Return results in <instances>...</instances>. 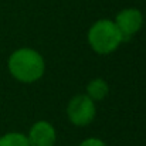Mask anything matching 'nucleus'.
I'll return each mask as SVG.
<instances>
[{
    "instance_id": "obj_6",
    "label": "nucleus",
    "mask_w": 146,
    "mask_h": 146,
    "mask_svg": "<svg viewBox=\"0 0 146 146\" xmlns=\"http://www.w3.org/2000/svg\"><path fill=\"white\" fill-rule=\"evenodd\" d=\"M87 91H88V97L91 98L92 101H101L108 94V85H106V82L104 80L97 78V80L90 82Z\"/></svg>"
},
{
    "instance_id": "obj_1",
    "label": "nucleus",
    "mask_w": 146,
    "mask_h": 146,
    "mask_svg": "<svg viewBox=\"0 0 146 146\" xmlns=\"http://www.w3.org/2000/svg\"><path fill=\"white\" fill-rule=\"evenodd\" d=\"M9 70L19 81L33 82L44 74V60L34 50H17L10 55Z\"/></svg>"
},
{
    "instance_id": "obj_8",
    "label": "nucleus",
    "mask_w": 146,
    "mask_h": 146,
    "mask_svg": "<svg viewBox=\"0 0 146 146\" xmlns=\"http://www.w3.org/2000/svg\"><path fill=\"white\" fill-rule=\"evenodd\" d=\"M80 146H105V143L99 139H95V138H91V139H87L84 141Z\"/></svg>"
},
{
    "instance_id": "obj_7",
    "label": "nucleus",
    "mask_w": 146,
    "mask_h": 146,
    "mask_svg": "<svg viewBox=\"0 0 146 146\" xmlns=\"http://www.w3.org/2000/svg\"><path fill=\"white\" fill-rule=\"evenodd\" d=\"M0 146H30V142L27 136L11 132L0 138Z\"/></svg>"
},
{
    "instance_id": "obj_3",
    "label": "nucleus",
    "mask_w": 146,
    "mask_h": 146,
    "mask_svg": "<svg viewBox=\"0 0 146 146\" xmlns=\"http://www.w3.org/2000/svg\"><path fill=\"white\" fill-rule=\"evenodd\" d=\"M67 112L74 125L85 126L92 122L95 116V105L88 95H77L71 99Z\"/></svg>"
},
{
    "instance_id": "obj_5",
    "label": "nucleus",
    "mask_w": 146,
    "mask_h": 146,
    "mask_svg": "<svg viewBox=\"0 0 146 146\" xmlns=\"http://www.w3.org/2000/svg\"><path fill=\"white\" fill-rule=\"evenodd\" d=\"M30 146H54L55 143V131L46 121L36 122L30 129L29 135Z\"/></svg>"
},
{
    "instance_id": "obj_2",
    "label": "nucleus",
    "mask_w": 146,
    "mask_h": 146,
    "mask_svg": "<svg viewBox=\"0 0 146 146\" xmlns=\"http://www.w3.org/2000/svg\"><path fill=\"white\" fill-rule=\"evenodd\" d=\"M88 40L91 47L98 54H109L115 51L118 46L123 41L122 34L118 30L116 24L111 20L97 21L88 33Z\"/></svg>"
},
{
    "instance_id": "obj_4",
    "label": "nucleus",
    "mask_w": 146,
    "mask_h": 146,
    "mask_svg": "<svg viewBox=\"0 0 146 146\" xmlns=\"http://www.w3.org/2000/svg\"><path fill=\"white\" fill-rule=\"evenodd\" d=\"M142 23H143V17L141 11L136 9H126L121 11L116 16V21H115L118 30L122 34L123 41L129 40L135 33H138L139 29L142 27Z\"/></svg>"
}]
</instances>
